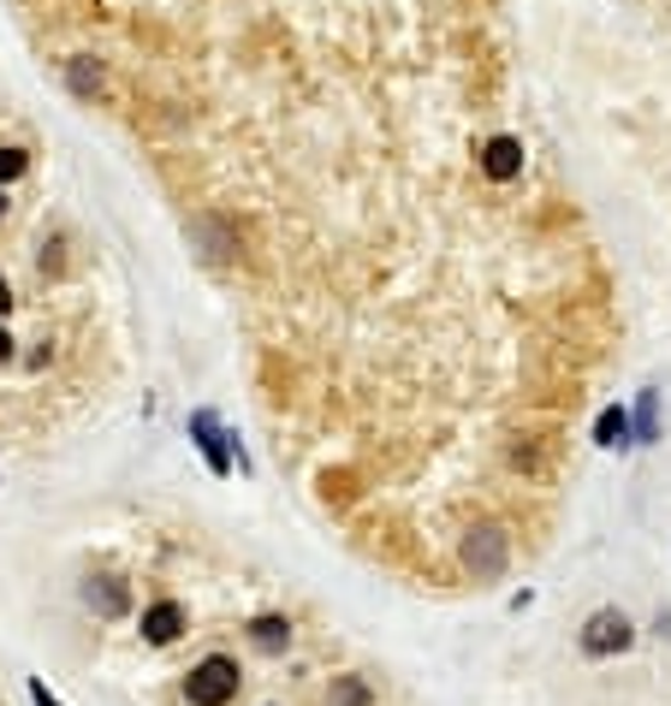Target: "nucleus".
Returning a JSON list of instances; mask_svg holds the SVG:
<instances>
[{"label":"nucleus","mask_w":671,"mask_h":706,"mask_svg":"<svg viewBox=\"0 0 671 706\" xmlns=\"http://www.w3.org/2000/svg\"><path fill=\"white\" fill-rule=\"evenodd\" d=\"M184 695H191V706H226L232 695H238V665H232L226 653L202 659V665L184 676Z\"/></svg>","instance_id":"nucleus-1"},{"label":"nucleus","mask_w":671,"mask_h":706,"mask_svg":"<svg viewBox=\"0 0 671 706\" xmlns=\"http://www.w3.org/2000/svg\"><path fill=\"white\" fill-rule=\"evenodd\" d=\"M83 599H90V606H96L101 617H125V612H131V587H125L120 576L90 582V594H83Z\"/></svg>","instance_id":"nucleus-7"},{"label":"nucleus","mask_w":671,"mask_h":706,"mask_svg":"<svg viewBox=\"0 0 671 706\" xmlns=\"http://www.w3.org/2000/svg\"><path fill=\"white\" fill-rule=\"evenodd\" d=\"M630 641H636V629H630V617H624L618 606L594 612L589 624H582V653H589V659H612V653H624Z\"/></svg>","instance_id":"nucleus-2"},{"label":"nucleus","mask_w":671,"mask_h":706,"mask_svg":"<svg viewBox=\"0 0 671 706\" xmlns=\"http://www.w3.org/2000/svg\"><path fill=\"white\" fill-rule=\"evenodd\" d=\"M463 564H470L476 576H500L505 570V535L500 528H476V535L463 540Z\"/></svg>","instance_id":"nucleus-4"},{"label":"nucleus","mask_w":671,"mask_h":706,"mask_svg":"<svg viewBox=\"0 0 671 706\" xmlns=\"http://www.w3.org/2000/svg\"><path fill=\"white\" fill-rule=\"evenodd\" d=\"M7 357H12V333L0 327V362H7Z\"/></svg>","instance_id":"nucleus-15"},{"label":"nucleus","mask_w":671,"mask_h":706,"mask_svg":"<svg viewBox=\"0 0 671 706\" xmlns=\"http://www.w3.org/2000/svg\"><path fill=\"white\" fill-rule=\"evenodd\" d=\"M12 309V285H7V273H0V315Z\"/></svg>","instance_id":"nucleus-14"},{"label":"nucleus","mask_w":671,"mask_h":706,"mask_svg":"<svg viewBox=\"0 0 671 706\" xmlns=\"http://www.w3.org/2000/svg\"><path fill=\"white\" fill-rule=\"evenodd\" d=\"M0 220H7V197H0Z\"/></svg>","instance_id":"nucleus-16"},{"label":"nucleus","mask_w":671,"mask_h":706,"mask_svg":"<svg viewBox=\"0 0 671 706\" xmlns=\"http://www.w3.org/2000/svg\"><path fill=\"white\" fill-rule=\"evenodd\" d=\"M250 641L261 647V653H280V647L291 641V624H286V617H256V624H250Z\"/></svg>","instance_id":"nucleus-8"},{"label":"nucleus","mask_w":671,"mask_h":706,"mask_svg":"<svg viewBox=\"0 0 671 706\" xmlns=\"http://www.w3.org/2000/svg\"><path fill=\"white\" fill-rule=\"evenodd\" d=\"M333 706H369V683L362 676H339L333 683Z\"/></svg>","instance_id":"nucleus-10"},{"label":"nucleus","mask_w":671,"mask_h":706,"mask_svg":"<svg viewBox=\"0 0 671 706\" xmlns=\"http://www.w3.org/2000/svg\"><path fill=\"white\" fill-rule=\"evenodd\" d=\"M31 701H36V706H60V701L48 695V683H31Z\"/></svg>","instance_id":"nucleus-13"},{"label":"nucleus","mask_w":671,"mask_h":706,"mask_svg":"<svg viewBox=\"0 0 671 706\" xmlns=\"http://www.w3.org/2000/svg\"><path fill=\"white\" fill-rule=\"evenodd\" d=\"M24 167H31V155H24V149H0V184H12Z\"/></svg>","instance_id":"nucleus-12"},{"label":"nucleus","mask_w":671,"mask_h":706,"mask_svg":"<svg viewBox=\"0 0 671 706\" xmlns=\"http://www.w3.org/2000/svg\"><path fill=\"white\" fill-rule=\"evenodd\" d=\"M191 439L202 446V458H209L214 475H232V451H226V434H221V422L209 416V410H197L191 416Z\"/></svg>","instance_id":"nucleus-6"},{"label":"nucleus","mask_w":671,"mask_h":706,"mask_svg":"<svg viewBox=\"0 0 671 706\" xmlns=\"http://www.w3.org/2000/svg\"><path fill=\"white\" fill-rule=\"evenodd\" d=\"M184 636V606L179 599H155L149 612H143V641L149 647H172Z\"/></svg>","instance_id":"nucleus-5"},{"label":"nucleus","mask_w":671,"mask_h":706,"mask_svg":"<svg viewBox=\"0 0 671 706\" xmlns=\"http://www.w3.org/2000/svg\"><path fill=\"white\" fill-rule=\"evenodd\" d=\"M660 434V404H653V392H641V410H636V439H653Z\"/></svg>","instance_id":"nucleus-11"},{"label":"nucleus","mask_w":671,"mask_h":706,"mask_svg":"<svg viewBox=\"0 0 671 706\" xmlns=\"http://www.w3.org/2000/svg\"><path fill=\"white\" fill-rule=\"evenodd\" d=\"M630 439V416H624L618 404L601 410V422H594V446H624Z\"/></svg>","instance_id":"nucleus-9"},{"label":"nucleus","mask_w":671,"mask_h":706,"mask_svg":"<svg viewBox=\"0 0 671 706\" xmlns=\"http://www.w3.org/2000/svg\"><path fill=\"white\" fill-rule=\"evenodd\" d=\"M476 167H481V179H488V184L523 179V143L517 137H488V143H481V155H476Z\"/></svg>","instance_id":"nucleus-3"}]
</instances>
